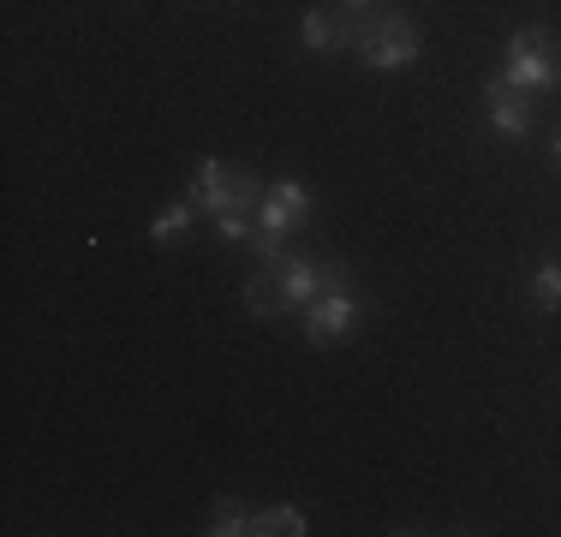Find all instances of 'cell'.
<instances>
[{"label":"cell","mask_w":561,"mask_h":537,"mask_svg":"<svg viewBox=\"0 0 561 537\" xmlns=\"http://www.w3.org/2000/svg\"><path fill=\"white\" fill-rule=\"evenodd\" d=\"M353 60L365 72H412L424 60V31L407 19L400 7H377V12H358V36H353Z\"/></svg>","instance_id":"1"},{"label":"cell","mask_w":561,"mask_h":537,"mask_svg":"<svg viewBox=\"0 0 561 537\" xmlns=\"http://www.w3.org/2000/svg\"><path fill=\"white\" fill-rule=\"evenodd\" d=\"M263 185L270 180H257L251 168H239V161H221V156H204L192 168V185H185V197H192V209L197 215H233V209H257V197H263Z\"/></svg>","instance_id":"2"},{"label":"cell","mask_w":561,"mask_h":537,"mask_svg":"<svg viewBox=\"0 0 561 537\" xmlns=\"http://www.w3.org/2000/svg\"><path fill=\"white\" fill-rule=\"evenodd\" d=\"M556 31L550 24H519L514 36L502 43V78L526 96H543V90L561 84V60H556Z\"/></svg>","instance_id":"3"},{"label":"cell","mask_w":561,"mask_h":537,"mask_svg":"<svg viewBox=\"0 0 561 537\" xmlns=\"http://www.w3.org/2000/svg\"><path fill=\"white\" fill-rule=\"evenodd\" d=\"M365 317H370V299L353 287V275L329 281V287L311 299V311H305V341L311 346H346Z\"/></svg>","instance_id":"4"},{"label":"cell","mask_w":561,"mask_h":537,"mask_svg":"<svg viewBox=\"0 0 561 537\" xmlns=\"http://www.w3.org/2000/svg\"><path fill=\"white\" fill-rule=\"evenodd\" d=\"M251 221H257V233L293 239V233H305V227L317 221V192L299 180V173H275V180L263 185V197H257V209H251Z\"/></svg>","instance_id":"5"},{"label":"cell","mask_w":561,"mask_h":537,"mask_svg":"<svg viewBox=\"0 0 561 537\" xmlns=\"http://www.w3.org/2000/svg\"><path fill=\"white\" fill-rule=\"evenodd\" d=\"M329 281H346L341 258H311V251H287L275 263V287H280V317H305L311 299L329 287Z\"/></svg>","instance_id":"6"},{"label":"cell","mask_w":561,"mask_h":537,"mask_svg":"<svg viewBox=\"0 0 561 537\" xmlns=\"http://www.w3.org/2000/svg\"><path fill=\"white\" fill-rule=\"evenodd\" d=\"M484 119H490V132L507 138V144L531 138V96H526V90H514L502 72H490L484 78Z\"/></svg>","instance_id":"7"},{"label":"cell","mask_w":561,"mask_h":537,"mask_svg":"<svg viewBox=\"0 0 561 537\" xmlns=\"http://www.w3.org/2000/svg\"><path fill=\"white\" fill-rule=\"evenodd\" d=\"M353 12H323V7H305L299 12V48L317 54V60H335V54H353Z\"/></svg>","instance_id":"8"},{"label":"cell","mask_w":561,"mask_h":537,"mask_svg":"<svg viewBox=\"0 0 561 537\" xmlns=\"http://www.w3.org/2000/svg\"><path fill=\"white\" fill-rule=\"evenodd\" d=\"M526 299H531V311H538V317H556V311H561V258H556V251L531 263Z\"/></svg>","instance_id":"9"},{"label":"cell","mask_w":561,"mask_h":537,"mask_svg":"<svg viewBox=\"0 0 561 537\" xmlns=\"http://www.w3.org/2000/svg\"><path fill=\"white\" fill-rule=\"evenodd\" d=\"M192 197H173V204L156 209V221H150V245H180L185 233H192Z\"/></svg>","instance_id":"10"},{"label":"cell","mask_w":561,"mask_h":537,"mask_svg":"<svg viewBox=\"0 0 561 537\" xmlns=\"http://www.w3.org/2000/svg\"><path fill=\"white\" fill-rule=\"evenodd\" d=\"M251 532L257 537H305L311 519H305L293 502H275V507H263V514H251Z\"/></svg>","instance_id":"11"},{"label":"cell","mask_w":561,"mask_h":537,"mask_svg":"<svg viewBox=\"0 0 561 537\" xmlns=\"http://www.w3.org/2000/svg\"><path fill=\"white\" fill-rule=\"evenodd\" d=\"M239 299H245V311H251V317H280V287H275V268L263 263L257 275H251L245 287H239Z\"/></svg>","instance_id":"12"},{"label":"cell","mask_w":561,"mask_h":537,"mask_svg":"<svg viewBox=\"0 0 561 537\" xmlns=\"http://www.w3.org/2000/svg\"><path fill=\"white\" fill-rule=\"evenodd\" d=\"M209 537H251V507L239 502V495H221L216 507H209Z\"/></svg>","instance_id":"13"},{"label":"cell","mask_w":561,"mask_h":537,"mask_svg":"<svg viewBox=\"0 0 561 537\" xmlns=\"http://www.w3.org/2000/svg\"><path fill=\"white\" fill-rule=\"evenodd\" d=\"M251 233H257V221H251L245 209H233V215H216V239H221V245H245Z\"/></svg>","instance_id":"14"},{"label":"cell","mask_w":561,"mask_h":537,"mask_svg":"<svg viewBox=\"0 0 561 537\" xmlns=\"http://www.w3.org/2000/svg\"><path fill=\"white\" fill-rule=\"evenodd\" d=\"M251 251H257V263H280V258H287V239H275V233H251Z\"/></svg>","instance_id":"15"},{"label":"cell","mask_w":561,"mask_h":537,"mask_svg":"<svg viewBox=\"0 0 561 537\" xmlns=\"http://www.w3.org/2000/svg\"><path fill=\"white\" fill-rule=\"evenodd\" d=\"M382 7V0H341V12H353V19H358V12H377Z\"/></svg>","instance_id":"16"},{"label":"cell","mask_w":561,"mask_h":537,"mask_svg":"<svg viewBox=\"0 0 561 537\" xmlns=\"http://www.w3.org/2000/svg\"><path fill=\"white\" fill-rule=\"evenodd\" d=\"M550 156H556V168H561V132H556V144H550Z\"/></svg>","instance_id":"17"}]
</instances>
